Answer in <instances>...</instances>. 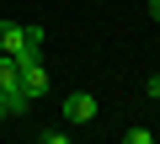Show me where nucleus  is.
Returning a JSON list of instances; mask_svg holds the SVG:
<instances>
[{
  "label": "nucleus",
  "instance_id": "nucleus-3",
  "mask_svg": "<svg viewBox=\"0 0 160 144\" xmlns=\"http://www.w3.org/2000/svg\"><path fill=\"white\" fill-rule=\"evenodd\" d=\"M0 91H6V96L22 91V59L16 53H0Z\"/></svg>",
  "mask_w": 160,
  "mask_h": 144
},
{
  "label": "nucleus",
  "instance_id": "nucleus-7",
  "mask_svg": "<svg viewBox=\"0 0 160 144\" xmlns=\"http://www.w3.org/2000/svg\"><path fill=\"white\" fill-rule=\"evenodd\" d=\"M149 16H155V22H160V0H149Z\"/></svg>",
  "mask_w": 160,
  "mask_h": 144
},
{
  "label": "nucleus",
  "instance_id": "nucleus-2",
  "mask_svg": "<svg viewBox=\"0 0 160 144\" xmlns=\"http://www.w3.org/2000/svg\"><path fill=\"white\" fill-rule=\"evenodd\" d=\"M22 96H27V102L48 96V69H43V64H22Z\"/></svg>",
  "mask_w": 160,
  "mask_h": 144
},
{
  "label": "nucleus",
  "instance_id": "nucleus-4",
  "mask_svg": "<svg viewBox=\"0 0 160 144\" xmlns=\"http://www.w3.org/2000/svg\"><path fill=\"white\" fill-rule=\"evenodd\" d=\"M27 48V27L22 22H0V53H22Z\"/></svg>",
  "mask_w": 160,
  "mask_h": 144
},
{
  "label": "nucleus",
  "instance_id": "nucleus-1",
  "mask_svg": "<svg viewBox=\"0 0 160 144\" xmlns=\"http://www.w3.org/2000/svg\"><path fill=\"white\" fill-rule=\"evenodd\" d=\"M96 112H102V107H96V96H91V91H69V96H64V123H69V128L96 123Z\"/></svg>",
  "mask_w": 160,
  "mask_h": 144
},
{
  "label": "nucleus",
  "instance_id": "nucleus-5",
  "mask_svg": "<svg viewBox=\"0 0 160 144\" xmlns=\"http://www.w3.org/2000/svg\"><path fill=\"white\" fill-rule=\"evenodd\" d=\"M144 91H149V96L160 102V75H149V80H144Z\"/></svg>",
  "mask_w": 160,
  "mask_h": 144
},
{
  "label": "nucleus",
  "instance_id": "nucleus-6",
  "mask_svg": "<svg viewBox=\"0 0 160 144\" xmlns=\"http://www.w3.org/2000/svg\"><path fill=\"white\" fill-rule=\"evenodd\" d=\"M11 117V102H6V91H0V123H6Z\"/></svg>",
  "mask_w": 160,
  "mask_h": 144
}]
</instances>
